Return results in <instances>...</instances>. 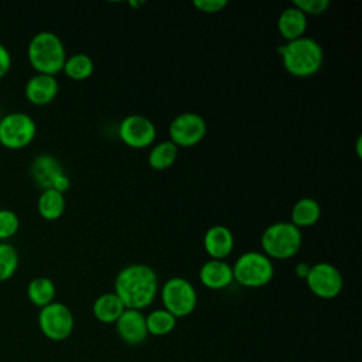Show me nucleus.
Listing matches in <instances>:
<instances>
[{"mask_svg":"<svg viewBox=\"0 0 362 362\" xmlns=\"http://www.w3.org/2000/svg\"><path fill=\"white\" fill-rule=\"evenodd\" d=\"M156 136V124L143 115H129L119 123V137L132 148H146L151 146Z\"/></svg>","mask_w":362,"mask_h":362,"instance_id":"9b49d317","label":"nucleus"},{"mask_svg":"<svg viewBox=\"0 0 362 362\" xmlns=\"http://www.w3.org/2000/svg\"><path fill=\"white\" fill-rule=\"evenodd\" d=\"M3 115H4V113L1 112V107H0V119H1V116H3Z\"/></svg>","mask_w":362,"mask_h":362,"instance_id":"72a5a7b5","label":"nucleus"},{"mask_svg":"<svg viewBox=\"0 0 362 362\" xmlns=\"http://www.w3.org/2000/svg\"><path fill=\"white\" fill-rule=\"evenodd\" d=\"M59 83L55 78V75L48 74H40L35 72L31 75L24 86L25 98L37 106L48 105L54 100V98L58 95Z\"/></svg>","mask_w":362,"mask_h":362,"instance_id":"ddd939ff","label":"nucleus"},{"mask_svg":"<svg viewBox=\"0 0 362 362\" xmlns=\"http://www.w3.org/2000/svg\"><path fill=\"white\" fill-rule=\"evenodd\" d=\"M198 277L205 287L211 290H222L233 281V272L232 266L225 260L211 259L201 266Z\"/></svg>","mask_w":362,"mask_h":362,"instance_id":"dca6fc26","label":"nucleus"},{"mask_svg":"<svg viewBox=\"0 0 362 362\" xmlns=\"http://www.w3.org/2000/svg\"><path fill=\"white\" fill-rule=\"evenodd\" d=\"M320 216H321V206L318 201L310 197H304V198H300L293 205L291 214H290V218H291L290 222L298 229H301V228H308L317 223Z\"/></svg>","mask_w":362,"mask_h":362,"instance_id":"a211bd4d","label":"nucleus"},{"mask_svg":"<svg viewBox=\"0 0 362 362\" xmlns=\"http://www.w3.org/2000/svg\"><path fill=\"white\" fill-rule=\"evenodd\" d=\"M11 68V54L8 48L0 42V78L4 76Z\"/></svg>","mask_w":362,"mask_h":362,"instance_id":"c85d7f7f","label":"nucleus"},{"mask_svg":"<svg viewBox=\"0 0 362 362\" xmlns=\"http://www.w3.org/2000/svg\"><path fill=\"white\" fill-rule=\"evenodd\" d=\"M277 30L287 42L304 37L307 30V16L297 7L290 6L280 13L277 18Z\"/></svg>","mask_w":362,"mask_h":362,"instance_id":"f3484780","label":"nucleus"},{"mask_svg":"<svg viewBox=\"0 0 362 362\" xmlns=\"http://www.w3.org/2000/svg\"><path fill=\"white\" fill-rule=\"evenodd\" d=\"M129 4H130V6H133V7H140V6H143V4H144V1H130Z\"/></svg>","mask_w":362,"mask_h":362,"instance_id":"2f4dec72","label":"nucleus"},{"mask_svg":"<svg viewBox=\"0 0 362 362\" xmlns=\"http://www.w3.org/2000/svg\"><path fill=\"white\" fill-rule=\"evenodd\" d=\"M38 327L44 337L51 341H64L74 331V315L68 305L52 301L40 308Z\"/></svg>","mask_w":362,"mask_h":362,"instance_id":"6e6552de","label":"nucleus"},{"mask_svg":"<svg viewBox=\"0 0 362 362\" xmlns=\"http://www.w3.org/2000/svg\"><path fill=\"white\" fill-rule=\"evenodd\" d=\"M124 308L141 311L150 305L158 293V277L153 267L143 263L124 266L115 279L113 291Z\"/></svg>","mask_w":362,"mask_h":362,"instance_id":"f257e3e1","label":"nucleus"},{"mask_svg":"<svg viewBox=\"0 0 362 362\" xmlns=\"http://www.w3.org/2000/svg\"><path fill=\"white\" fill-rule=\"evenodd\" d=\"M65 195L54 188L42 189L37 199L38 214L47 221H55L61 218L65 211Z\"/></svg>","mask_w":362,"mask_h":362,"instance_id":"aec40b11","label":"nucleus"},{"mask_svg":"<svg viewBox=\"0 0 362 362\" xmlns=\"http://www.w3.org/2000/svg\"><path fill=\"white\" fill-rule=\"evenodd\" d=\"M93 61L88 54L83 52H76L69 57H66L62 71L65 72L66 76L75 81H83L89 78L93 72Z\"/></svg>","mask_w":362,"mask_h":362,"instance_id":"5701e85b","label":"nucleus"},{"mask_svg":"<svg viewBox=\"0 0 362 362\" xmlns=\"http://www.w3.org/2000/svg\"><path fill=\"white\" fill-rule=\"evenodd\" d=\"M233 280L243 287H263L274 276V266L263 252L250 250L242 253L232 266Z\"/></svg>","mask_w":362,"mask_h":362,"instance_id":"39448f33","label":"nucleus"},{"mask_svg":"<svg viewBox=\"0 0 362 362\" xmlns=\"http://www.w3.org/2000/svg\"><path fill=\"white\" fill-rule=\"evenodd\" d=\"M69 187H71V180H69V177L66 175V173H62L61 175H58V177L55 178V181H54V184H52L51 188H54V189H57V191L65 194V192L69 189Z\"/></svg>","mask_w":362,"mask_h":362,"instance_id":"c756f323","label":"nucleus"},{"mask_svg":"<svg viewBox=\"0 0 362 362\" xmlns=\"http://www.w3.org/2000/svg\"><path fill=\"white\" fill-rule=\"evenodd\" d=\"M164 310L175 318L189 315L197 307V291L191 281L184 277L168 279L160 291Z\"/></svg>","mask_w":362,"mask_h":362,"instance_id":"423d86ee","label":"nucleus"},{"mask_svg":"<svg viewBox=\"0 0 362 362\" xmlns=\"http://www.w3.org/2000/svg\"><path fill=\"white\" fill-rule=\"evenodd\" d=\"M124 311V305L115 293H103L99 296L92 305L95 318L103 324L116 322Z\"/></svg>","mask_w":362,"mask_h":362,"instance_id":"6ab92c4d","label":"nucleus"},{"mask_svg":"<svg viewBox=\"0 0 362 362\" xmlns=\"http://www.w3.org/2000/svg\"><path fill=\"white\" fill-rule=\"evenodd\" d=\"M235 239L229 228L214 225L204 235V249L211 259L225 260L233 250Z\"/></svg>","mask_w":362,"mask_h":362,"instance_id":"4468645a","label":"nucleus"},{"mask_svg":"<svg viewBox=\"0 0 362 362\" xmlns=\"http://www.w3.org/2000/svg\"><path fill=\"white\" fill-rule=\"evenodd\" d=\"M310 267H311L310 264H307V263H304V262H300V263L296 264L294 273H296V276H297L298 279H305L307 274H308V272H310Z\"/></svg>","mask_w":362,"mask_h":362,"instance_id":"7c9ffc66","label":"nucleus"},{"mask_svg":"<svg viewBox=\"0 0 362 362\" xmlns=\"http://www.w3.org/2000/svg\"><path fill=\"white\" fill-rule=\"evenodd\" d=\"M293 6L305 16H318L327 11L329 7V0H294Z\"/></svg>","mask_w":362,"mask_h":362,"instance_id":"bb28decb","label":"nucleus"},{"mask_svg":"<svg viewBox=\"0 0 362 362\" xmlns=\"http://www.w3.org/2000/svg\"><path fill=\"white\" fill-rule=\"evenodd\" d=\"M310 291L324 300L337 297L344 286L341 272L331 263L320 262L310 267L305 277Z\"/></svg>","mask_w":362,"mask_h":362,"instance_id":"9d476101","label":"nucleus"},{"mask_svg":"<svg viewBox=\"0 0 362 362\" xmlns=\"http://www.w3.org/2000/svg\"><path fill=\"white\" fill-rule=\"evenodd\" d=\"M260 245L263 253L269 259H290L301 249V229L294 226L291 222H274L263 230Z\"/></svg>","mask_w":362,"mask_h":362,"instance_id":"20e7f679","label":"nucleus"},{"mask_svg":"<svg viewBox=\"0 0 362 362\" xmlns=\"http://www.w3.org/2000/svg\"><path fill=\"white\" fill-rule=\"evenodd\" d=\"M356 150H358V156H361V137H358V143H356Z\"/></svg>","mask_w":362,"mask_h":362,"instance_id":"473e14b6","label":"nucleus"},{"mask_svg":"<svg viewBox=\"0 0 362 362\" xmlns=\"http://www.w3.org/2000/svg\"><path fill=\"white\" fill-rule=\"evenodd\" d=\"M57 287L55 283L47 276H37L27 284V297L37 307H45L47 304L55 301Z\"/></svg>","mask_w":362,"mask_h":362,"instance_id":"412c9836","label":"nucleus"},{"mask_svg":"<svg viewBox=\"0 0 362 362\" xmlns=\"http://www.w3.org/2000/svg\"><path fill=\"white\" fill-rule=\"evenodd\" d=\"M18 262L17 247L8 240H0V281L10 279L16 273Z\"/></svg>","mask_w":362,"mask_h":362,"instance_id":"393cba45","label":"nucleus"},{"mask_svg":"<svg viewBox=\"0 0 362 362\" xmlns=\"http://www.w3.org/2000/svg\"><path fill=\"white\" fill-rule=\"evenodd\" d=\"M37 133L35 120L25 112H7L0 119V144L8 148H23Z\"/></svg>","mask_w":362,"mask_h":362,"instance_id":"0eeeda50","label":"nucleus"},{"mask_svg":"<svg viewBox=\"0 0 362 362\" xmlns=\"http://www.w3.org/2000/svg\"><path fill=\"white\" fill-rule=\"evenodd\" d=\"M168 134L177 147H192L205 137L206 122L198 113L184 112L171 120Z\"/></svg>","mask_w":362,"mask_h":362,"instance_id":"1a4fd4ad","label":"nucleus"},{"mask_svg":"<svg viewBox=\"0 0 362 362\" xmlns=\"http://www.w3.org/2000/svg\"><path fill=\"white\" fill-rule=\"evenodd\" d=\"M116 331L123 342L129 345L141 344L148 335L146 327V315L139 310L124 308L116 321Z\"/></svg>","mask_w":362,"mask_h":362,"instance_id":"f8f14e48","label":"nucleus"},{"mask_svg":"<svg viewBox=\"0 0 362 362\" xmlns=\"http://www.w3.org/2000/svg\"><path fill=\"white\" fill-rule=\"evenodd\" d=\"M192 4L195 8H198L202 13L214 14V13L222 11L228 6V1L226 0H194Z\"/></svg>","mask_w":362,"mask_h":362,"instance_id":"cd10ccee","label":"nucleus"},{"mask_svg":"<svg viewBox=\"0 0 362 362\" xmlns=\"http://www.w3.org/2000/svg\"><path fill=\"white\" fill-rule=\"evenodd\" d=\"M27 58L35 72L55 75L62 71L66 52L58 34L42 30L30 38L27 45Z\"/></svg>","mask_w":362,"mask_h":362,"instance_id":"7ed1b4c3","label":"nucleus"},{"mask_svg":"<svg viewBox=\"0 0 362 362\" xmlns=\"http://www.w3.org/2000/svg\"><path fill=\"white\" fill-rule=\"evenodd\" d=\"M177 324V318L164 308L153 310L146 315L147 332L154 337H164L170 334Z\"/></svg>","mask_w":362,"mask_h":362,"instance_id":"b1692460","label":"nucleus"},{"mask_svg":"<svg viewBox=\"0 0 362 362\" xmlns=\"http://www.w3.org/2000/svg\"><path fill=\"white\" fill-rule=\"evenodd\" d=\"M20 228L18 215L8 208H0V240H7Z\"/></svg>","mask_w":362,"mask_h":362,"instance_id":"a878e982","label":"nucleus"},{"mask_svg":"<svg viewBox=\"0 0 362 362\" xmlns=\"http://www.w3.org/2000/svg\"><path fill=\"white\" fill-rule=\"evenodd\" d=\"M286 71L298 78L317 74L324 62V51L318 41L311 37H300L279 47Z\"/></svg>","mask_w":362,"mask_h":362,"instance_id":"f03ea898","label":"nucleus"},{"mask_svg":"<svg viewBox=\"0 0 362 362\" xmlns=\"http://www.w3.org/2000/svg\"><path fill=\"white\" fill-rule=\"evenodd\" d=\"M178 156V147L170 141L164 140L153 146L148 153V165L154 170H167L170 168Z\"/></svg>","mask_w":362,"mask_h":362,"instance_id":"4be33fe9","label":"nucleus"},{"mask_svg":"<svg viewBox=\"0 0 362 362\" xmlns=\"http://www.w3.org/2000/svg\"><path fill=\"white\" fill-rule=\"evenodd\" d=\"M64 171L59 160L54 157L52 154L42 153L34 157L30 165V174L34 180V182L41 187L42 189L51 188L55 178L61 175Z\"/></svg>","mask_w":362,"mask_h":362,"instance_id":"2eb2a0df","label":"nucleus"}]
</instances>
